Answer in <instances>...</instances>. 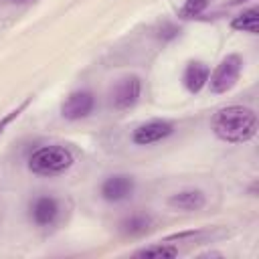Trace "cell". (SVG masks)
<instances>
[{
	"instance_id": "obj_16",
	"label": "cell",
	"mask_w": 259,
	"mask_h": 259,
	"mask_svg": "<svg viewBox=\"0 0 259 259\" xmlns=\"http://www.w3.org/2000/svg\"><path fill=\"white\" fill-rule=\"evenodd\" d=\"M178 32H180L178 26H174V24H164V26L160 28V38H162V40H170V38H174Z\"/></svg>"
},
{
	"instance_id": "obj_10",
	"label": "cell",
	"mask_w": 259,
	"mask_h": 259,
	"mask_svg": "<svg viewBox=\"0 0 259 259\" xmlns=\"http://www.w3.org/2000/svg\"><path fill=\"white\" fill-rule=\"evenodd\" d=\"M206 202V196L202 190H180L168 198V204L180 210H200Z\"/></svg>"
},
{
	"instance_id": "obj_15",
	"label": "cell",
	"mask_w": 259,
	"mask_h": 259,
	"mask_svg": "<svg viewBox=\"0 0 259 259\" xmlns=\"http://www.w3.org/2000/svg\"><path fill=\"white\" fill-rule=\"evenodd\" d=\"M28 101H30V97H28L26 101H22V103H20V105H18L16 109H12L10 113H6V115H4L2 119H0V134L4 132V127H6V125H8L10 121H12V119H16V117L20 115V111H24V109H26V105H28Z\"/></svg>"
},
{
	"instance_id": "obj_2",
	"label": "cell",
	"mask_w": 259,
	"mask_h": 259,
	"mask_svg": "<svg viewBox=\"0 0 259 259\" xmlns=\"http://www.w3.org/2000/svg\"><path fill=\"white\" fill-rule=\"evenodd\" d=\"M73 162H75V158L65 146L51 144V146H40L38 150H34L28 156L26 166L34 176L51 178V176L65 174L73 166Z\"/></svg>"
},
{
	"instance_id": "obj_3",
	"label": "cell",
	"mask_w": 259,
	"mask_h": 259,
	"mask_svg": "<svg viewBox=\"0 0 259 259\" xmlns=\"http://www.w3.org/2000/svg\"><path fill=\"white\" fill-rule=\"evenodd\" d=\"M241 69H243V59L239 55H227L219 65L217 69L212 71V75H208V85H210V91L212 93H227L229 89L235 87V83L239 81V75H241Z\"/></svg>"
},
{
	"instance_id": "obj_18",
	"label": "cell",
	"mask_w": 259,
	"mask_h": 259,
	"mask_svg": "<svg viewBox=\"0 0 259 259\" xmlns=\"http://www.w3.org/2000/svg\"><path fill=\"white\" fill-rule=\"evenodd\" d=\"M241 2H247V0H229V6H235V4H241Z\"/></svg>"
},
{
	"instance_id": "obj_13",
	"label": "cell",
	"mask_w": 259,
	"mask_h": 259,
	"mask_svg": "<svg viewBox=\"0 0 259 259\" xmlns=\"http://www.w3.org/2000/svg\"><path fill=\"white\" fill-rule=\"evenodd\" d=\"M134 257H144V259H170V257H178V247L166 245V243L150 245V247L138 249L134 253Z\"/></svg>"
},
{
	"instance_id": "obj_6",
	"label": "cell",
	"mask_w": 259,
	"mask_h": 259,
	"mask_svg": "<svg viewBox=\"0 0 259 259\" xmlns=\"http://www.w3.org/2000/svg\"><path fill=\"white\" fill-rule=\"evenodd\" d=\"M174 132V125L166 119H150L142 125H138L132 134V142L136 146H150V144H156V142H162L166 140L168 136H172Z\"/></svg>"
},
{
	"instance_id": "obj_11",
	"label": "cell",
	"mask_w": 259,
	"mask_h": 259,
	"mask_svg": "<svg viewBox=\"0 0 259 259\" xmlns=\"http://www.w3.org/2000/svg\"><path fill=\"white\" fill-rule=\"evenodd\" d=\"M152 223L154 221H152L150 214H146V212H134V214L125 217L119 223V231L125 237H142V235H146L150 231Z\"/></svg>"
},
{
	"instance_id": "obj_5",
	"label": "cell",
	"mask_w": 259,
	"mask_h": 259,
	"mask_svg": "<svg viewBox=\"0 0 259 259\" xmlns=\"http://www.w3.org/2000/svg\"><path fill=\"white\" fill-rule=\"evenodd\" d=\"M95 107V97L91 91H73L65 97V101L61 103V115L69 121H77L87 117Z\"/></svg>"
},
{
	"instance_id": "obj_8",
	"label": "cell",
	"mask_w": 259,
	"mask_h": 259,
	"mask_svg": "<svg viewBox=\"0 0 259 259\" xmlns=\"http://www.w3.org/2000/svg\"><path fill=\"white\" fill-rule=\"evenodd\" d=\"M28 214H30V221L36 225V227H49L57 221L59 217V200L55 196H49V194H42V196H36L32 202H30V208H28Z\"/></svg>"
},
{
	"instance_id": "obj_17",
	"label": "cell",
	"mask_w": 259,
	"mask_h": 259,
	"mask_svg": "<svg viewBox=\"0 0 259 259\" xmlns=\"http://www.w3.org/2000/svg\"><path fill=\"white\" fill-rule=\"evenodd\" d=\"M198 235V231H184V233H174V235H168L164 239V243H170V241H182V239H188V237H194Z\"/></svg>"
},
{
	"instance_id": "obj_14",
	"label": "cell",
	"mask_w": 259,
	"mask_h": 259,
	"mask_svg": "<svg viewBox=\"0 0 259 259\" xmlns=\"http://www.w3.org/2000/svg\"><path fill=\"white\" fill-rule=\"evenodd\" d=\"M210 0H184L182 8L178 10V16L182 18H194L198 14H202L206 8H208Z\"/></svg>"
},
{
	"instance_id": "obj_9",
	"label": "cell",
	"mask_w": 259,
	"mask_h": 259,
	"mask_svg": "<svg viewBox=\"0 0 259 259\" xmlns=\"http://www.w3.org/2000/svg\"><path fill=\"white\" fill-rule=\"evenodd\" d=\"M208 75H210V69L208 65L200 63V61H190L184 69V75H182V83L184 87L190 91V93H198L206 83H208Z\"/></svg>"
},
{
	"instance_id": "obj_12",
	"label": "cell",
	"mask_w": 259,
	"mask_h": 259,
	"mask_svg": "<svg viewBox=\"0 0 259 259\" xmlns=\"http://www.w3.org/2000/svg\"><path fill=\"white\" fill-rule=\"evenodd\" d=\"M231 28L239 30V32H249V34H257L259 32V8H247L241 14H237L231 20Z\"/></svg>"
},
{
	"instance_id": "obj_19",
	"label": "cell",
	"mask_w": 259,
	"mask_h": 259,
	"mask_svg": "<svg viewBox=\"0 0 259 259\" xmlns=\"http://www.w3.org/2000/svg\"><path fill=\"white\" fill-rule=\"evenodd\" d=\"M12 2H26V0H12Z\"/></svg>"
},
{
	"instance_id": "obj_1",
	"label": "cell",
	"mask_w": 259,
	"mask_h": 259,
	"mask_svg": "<svg viewBox=\"0 0 259 259\" xmlns=\"http://www.w3.org/2000/svg\"><path fill=\"white\" fill-rule=\"evenodd\" d=\"M257 115L253 109L243 105H227L221 107L212 119L210 130L212 134L227 144H247L257 136Z\"/></svg>"
},
{
	"instance_id": "obj_7",
	"label": "cell",
	"mask_w": 259,
	"mask_h": 259,
	"mask_svg": "<svg viewBox=\"0 0 259 259\" xmlns=\"http://www.w3.org/2000/svg\"><path fill=\"white\" fill-rule=\"evenodd\" d=\"M136 188V182L132 176L127 174H113V176H107L103 182H101V198L107 200V202H119V200H125L132 196Z\"/></svg>"
},
{
	"instance_id": "obj_4",
	"label": "cell",
	"mask_w": 259,
	"mask_h": 259,
	"mask_svg": "<svg viewBox=\"0 0 259 259\" xmlns=\"http://www.w3.org/2000/svg\"><path fill=\"white\" fill-rule=\"evenodd\" d=\"M140 93H142V81H140V77L138 75H125V77L117 79L115 85L109 91L111 105L115 109H119V111L121 109H130L140 99Z\"/></svg>"
}]
</instances>
